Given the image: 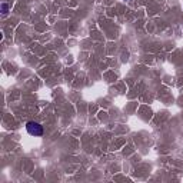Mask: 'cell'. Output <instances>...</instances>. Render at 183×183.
<instances>
[{
	"mask_svg": "<svg viewBox=\"0 0 183 183\" xmlns=\"http://www.w3.org/2000/svg\"><path fill=\"white\" fill-rule=\"evenodd\" d=\"M26 130H27V133L30 136H34V137L36 136H42L43 134V126L40 123L34 122V120H30V122L26 123Z\"/></svg>",
	"mask_w": 183,
	"mask_h": 183,
	"instance_id": "1",
	"label": "cell"
},
{
	"mask_svg": "<svg viewBox=\"0 0 183 183\" xmlns=\"http://www.w3.org/2000/svg\"><path fill=\"white\" fill-rule=\"evenodd\" d=\"M7 12H9V4H7V3H1V15L6 16Z\"/></svg>",
	"mask_w": 183,
	"mask_h": 183,
	"instance_id": "2",
	"label": "cell"
}]
</instances>
